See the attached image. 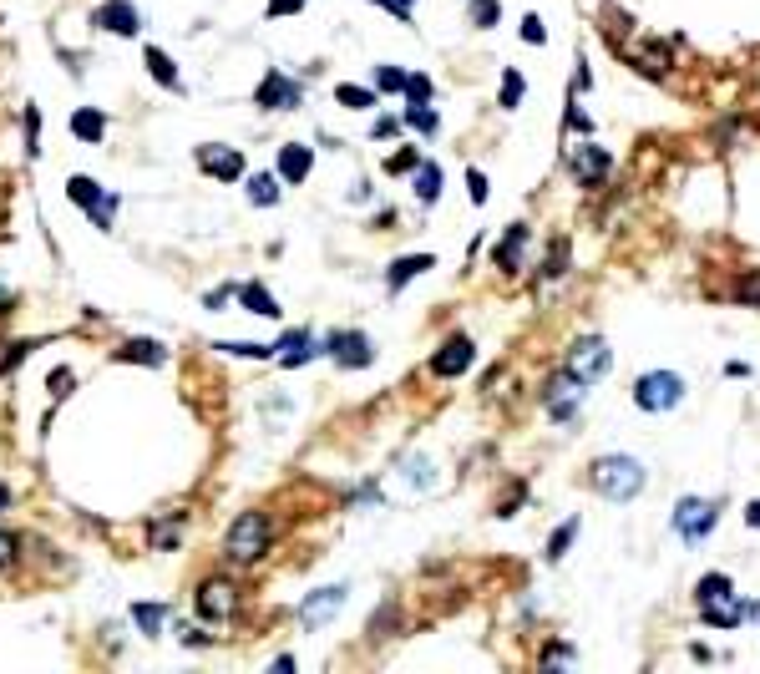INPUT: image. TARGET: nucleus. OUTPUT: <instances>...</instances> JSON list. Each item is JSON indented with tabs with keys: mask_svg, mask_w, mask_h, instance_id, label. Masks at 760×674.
Returning a JSON list of instances; mask_svg holds the SVG:
<instances>
[{
	"mask_svg": "<svg viewBox=\"0 0 760 674\" xmlns=\"http://www.w3.org/2000/svg\"><path fill=\"white\" fill-rule=\"evenodd\" d=\"M578 396H583V391H578V381L568 376V370H558V376L548 381V391H543V401H548V411H553L558 421H568V416H573Z\"/></svg>",
	"mask_w": 760,
	"mask_h": 674,
	"instance_id": "dca6fc26",
	"label": "nucleus"
},
{
	"mask_svg": "<svg viewBox=\"0 0 760 674\" xmlns=\"http://www.w3.org/2000/svg\"><path fill=\"white\" fill-rule=\"evenodd\" d=\"M391 132H401L396 117H380V122H375V137H391Z\"/></svg>",
	"mask_w": 760,
	"mask_h": 674,
	"instance_id": "603ef678",
	"label": "nucleus"
},
{
	"mask_svg": "<svg viewBox=\"0 0 760 674\" xmlns=\"http://www.w3.org/2000/svg\"><path fill=\"white\" fill-rule=\"evenodd\" d=\"M279 183H284V178H274V173H254V178H249V203H254V208L279 203Z\"/></svg>",
	"mask_w": 760,
	"mask_h": 674,
	"instance_id": "393cba45",
	"label": "nucleus"
},
{
	"mask_svg": "<svg viewBox=\"0 0 760 674\" xmlns=\"http://www.w3.org/2000/svg\"><path fill=\"white\" fill-rule=\"evenodd\" d=\"M745 522H750V528H760V502H750V507H745Z\"/></svg>",
	"mask_w": 760,
	"mask_h": 674,
	"instance_id": "864d4df0",
	"label": "nucleus"
},
{
	"mask_svg": "<svg viewBox=\"0 0 760 674\" xmlns=\"http://www.w3.org/2000/svg\"><path fill=\"white\" fill-rule=\"evenodd\" d=\"M274 350H279V365H284V370H299L304 360H315V355L325 350V340H315V330H289Z\"/></svg>",
	"mask_w": 760,
	"mask_h": 674,
	"instance_id": "ddd939ff",
	"label": "nucleus"
},
{
	"mask_svg": "<svg viewBox=\"0 0 760 674\" xmlns=\"http://www.w3.org/2000/svg\"><path fill=\"white\" fill-rule=\"evenodd\" d=\"M522 97H527V82L517 77V66H507V71H502V97H497V102H502L507 112H517Z\"/></svg>",
	"mask_w": 760,
	"mask_h": 674,
	"instance_id": "cd10ccee",
	"label": "nucleus"
},
{
	"mask_svg": "<svg viewBox=\"0 0 760 674\" xmlns=\"http://www.w3.org/2000/svg\"><path fill=\"white\" fill-rule=\"evenodd\" d=\"M375 6H386L396 21H411V6H416V0H375Z\"/></svg>",
	"mask_w": 760,
	"mask_h": 674,
	"instance_id": "de8ad7c7",
	"label": "nucleus"
},
{
	"mask_svg": "<svg viewBox=\"0 0 760 674\" xmlns=\"http://www.w3.org/2000/svg\"><path fill=\"white\" fill-rule=\"evenodd\" d=\"M11 558H16V538L0 533V568H11Z\"/></svg>",
	"mask_w": 760,
	"mask_h": 674,
	"instance_id": "8fccbe9b",
	"label": "nucleus"
},
{
	"mask_svg": "<svg viewBox=\"0 0 760 674\" xmlns=\"http://www.w3.org/2000/svg\"><path fill=\"white\" fill-rule=\"evenodd\" d=\"M431 264H436L431 254H406V259H396V264L386 269V284H391V289H406V284H411L416 274H426Z\"/></svg>",
	"mask_w": 760,
	"mask_h": 674,
	"instance_id": "4be33fe9",
	"label": "nucleus"
},
{
	"mask_svg": "<svg viewBox=\"0 0 760 674\" xmlns=\"http://www.w3.org/2000/svg\"><path fill=\"white\" fill-rule=\"evenodd\" d=\"M132 619H137L142 634H158L163 619H168V609H163V604H132Z\"/></svg>",
	"mask_w": 760,
	"mask_h": 674,
	"instance_id": "7c9ffc66",
	"label": "nucleus"
},
{
	"mask_svg": "<svg viewBox=\"0 0 760 674\" xmlns=\"http://www.w3.org/2000/svg\"><path fill=\"white\" fill-rule=\"evenodd\" d=\"M198 609H203V619H234L239 588L228 583V578H208V583L198 588Z\"/></svg>",
	"mask_w": 760,
	"mask_h": 674,
	"instance_id": "f8f14e48",
	"label": "nucleus"
},
{
	"mask_svg": "<svg viewBox=\"0 0 760 674\" xmlns=\"http://www.w3.org/2000/svg\"><path fill=\"white\" fill-rule=\"evenodd\" d=\"M568 127H578V132H588L593 122H588V112H583V107H573V112H568Z\"/></svg>",
	"mask_w": 760,
	"mask_h": 674,
	"instance_id": "3c124183",
	"label": "nucleus"
},
{
	"mask_svg": "<svg viewBox=\"0 0 760 674\" xmlns=\"http://www.w3.org/2000/svg\"><path fill=\"white\" fill-rule=\"evenodd\" d=\"M26 142H31V153H41V112L36 107L26 112Z\"/></svg>",
	"mask_w": 760,
	"mask_h": 674,
	"instance_id": "c03bdc74",
	"label": "nucleus"
},
{
	"mask_svg": "<svg viewBox=\"0 0 760 674\" xmlns=\"http://www.w3.org/2000/svg\"><path fill=\"white\" fill-rule=\"evenodd\" d=\"M345 583H330V588H320V593H310V598H304V604H299V624L304 629H320V624H330L340 609H345Z\"/></svg>",
	"mask_w": 760,
	"mask_h": 674,
	"instance_id": "1a4fd4ad",
	"label": "nucleus"
},
{
	"mask_svg": "<svg viewBox=\"0 0 760 674\" xmlns=\"http://www.w3.org/2000/svg\"><path fill=\"white\" fill-rule=\"evenodd\" d=\"M335 97H340V107H350V112H365V107H375V92L370 87H335Z\"/></svg>",
	"mask_w": 760,
	"mask_h": 674,
	"instance_id": "2f4dec72",
	"label": "nucleus"
},
{
	"mask_svg": "<svg viewBox=\"0 0 760 674\" xmlns=\"http://www.w3.org/2000/svg\"><path fill=\"white\" fill-rule=\"evenodd\" d=\"M401 477H406V487H416V492L436 487V467H431V457H406V462H401Z\"/></svg>",
	"mask_w": 760,
	"mask_h": 674,
	"instance_id": "b1692460",
	"label": "nucleus"
},
{
	"mask_svg": "<svg viewBox=\"0 0 760 674\" xmlns=\"http://www.w3.org/2000/svg\"><path fill=\"white\" fill-rule=\"evenodd\" d=\"M421 168V153L416 147H396V153L386 158V173H416Z\"/></svg>",
	"mask_w": 760,
	"mask_h": 674,
	"instance_id": "c9c22d12",
	"label": "nucleus"
},
{
	"mask_svg": "<svg viewBox=\"0 0 760 674\" xmlns=\"http://www.w3.org/2000/svg\"><path fill=\"white\" fill-rule=\"evenodd\" d=\"M563 274H568V244L558 239V244L548 249V264H543V289H548L553 279H563Z\"/></svg>",
	"mask_w": 760,
	"mask_h": 674,
	"instance_id": "72a5a7b5",
	"label": "nucleus"
},
{
	"mask_svg": "<svg viewBox=\"0 0 760 674\" xmlns=\"http://www.w3.org/2000/svg\"><path fill=\"white\" fill-rule=\"evenodd\" d=\"M472 360H477V345H472V335H451L436 355H431V376H441V381H451V376H462V370H472Z\"/></svg>",
	"mask_w": 760,
	"mask_h": 674,
	"instance_id": "6e6552de",
	"label": "nucleus"
},
{
	"mask_svg": "<svg viewBox=\"0 0 760 674\" xmlns=\"http://www.w3.org/2000/svg\"><path fill=\"white\" fill-rule=\"evenodd\" d=\"M568 168L583 188H598L608 178V168H614V158H608L598 142H578V147H568Z\"/></svg>",
	"mask_w": 760,
	"mask_h": 674,
	"instance_id": "423d86ee",
	"label": "nucleus"
},
{
	"mask_svg": "<svg viewBox=\"0 0 760 674\" xmlns=\"http://www.w3.org/2000/svg\"><path fill=\"white\" fill-rule=\"evenodd\" d=\"M6 305H11V289H6V284H0V315H6Z\"/></svg>",
	"mask_w": 760,
	"mask_h": 674,
	"instance_id": "5fc2aeb1",
	"label": "nucleus"
},
{
	"mask_svg": "<svg viewBox=\"0 0 760 674\" xmlns=\"http://www.w3.org/2000/svg\"><path fill=\"white\" fill-rule=\"evenodd\" d=\"M87 213H92V223H97V229H112V218H117V193H102V198H97Z\"/></svg>",
	"mask_w": 760,
	"mask_h": 674,
	"instance_id": "e433bc0d",
	"label": "nucleus"
},
{
	"mask_svg": "<svg viewBox=\"0 0 760 674\" xmlns=\"http://www.w3.org/2000/svg\"><path fill=\"white\" fill-rule=\"evenodd\" d=\"M416 198H421V203H436V198H441V168H436V163H421V168H416Z\"/></svg>",
	"mask_w": 760,
	"mask_h": 674,
	"instance_id": "bb28decb",
	"label": "nucleus"
},
{
	"mask_svg": "<svg viewBox=\"0 0 760 674\" xmlns=\"http://www.w3.org/2000/svg\"><path fill=\"white\" fill-rule=\"evenodd\" d=\"M152 543H158V548H173V543H178V512L163 522V528H152Z\"/></svg>",
	"mask_w": 760,
	"mask_h": 674,
	"instance_id": "37998d69",
	"label": "nucleus"
},
{
	"mask_svg": "<svg viewBox=\"0 0 760 674\" xmlns=\"http://www.w3.org/2000/svg\"><path fill=\"white\" fill-rule=\"evenodd\" d=\"M102 132H107L102 107H82V112H71V137H82V142H102Z\"/></svg>",
	"mask_w": 760,
	"mask_h": 674,
	"instance_id": "5701e85b",
	"label": "nucleus"
},
{
	"mask_svg": "<svg viewBox=\"0 0 760 674\" xmlns=\"http://www.w3.org/2000/svg\"><path fill=\"white\" fill-rule=\"evenodd\" d=\"M715 522H720V502H710V497H679V507H674V533H679L684 543H705Z\"/></svg>",
	"mask_w": 760,
	"mask_h": 674,
	"instance_id": "39448f33",
	"label": "nucleus"
},
{
	"mask_svg": "<svg viewBox=\"0 0 760 674\" xmlns=\"http://www.w3.org/2000/svg\"><path fill=\"white\" fill-rule=\"evenodd\" d=\"M527 244H532V229H527V223H512V229L502 234V244H497V269L517 274L522 259H527Z\"/></svg>",
	"mask_w": 760,
	"mask_h": 674,
	"instance_id": "2eb2a0df",
	"label": "nucleus"
},
{
	"mask_svg": "<svg viewBox=\"0 0 760 674\" xmlns=\"http://www.w3.org/2000/svg\"><path fill=\"white\" fill-rule=\"evenodd\" d=\"M304 0H269V16H294Z\"/></svg>",
	"mask_w": 760,
	"mask_h": 674,
	"instance_id": "09e8293b",
	"label": "nucleus"
},
{
	"mask_svg": "<svg viewBox=\"0 0 760 674\" xmlns=\"http://www.w3.org/2000/svg\"><path fill=\"white\" fill-rule=\"evenodd\" d=\"M750 614H760L755 604H740L735 593H725V598H715V604H700V619L710 624V629H735L740 619H750Z\"/></svg>",
	"mask_w": 760,
	"mask_h": 674,
	"instance_id": "4468645a",
	"label": "nucleus"
},
{
	"mask_svg": "<svg viewBox=\"0 0 760 674\" xmlns=\"http://www.w3.org/2000/svg\"><path fill=\"white\" fill-rule=\"evenodd\" d=\"M467 193H472V203H487V178H482L477 168L467 173Z\"/></svg>",
	"mask_w": 760,
	"mask_h": 674,
	"instance_id": "49530a36",
	"label": "nucleus"
},
{
	"mask_svg": "<svg viewBox=\"0 0 760 674\" xmlns=\"http://www.w3.org/2000/svg\"><path fill=\"white\" fill-rule=\"evenodd\" d=\"M593 492L598 497H608V502H634L644 487H649V472H644V462L639 457H624V452H608V457H598L593 462Z\"/></svg>",
	"mask_w": 760,
	"mask_h": 674,
	"instance_id": "f257e3e1",
	"label": "nucleus"
},
{
	"mask_svg": "<svg viewBox=\"0 0 760 674\" xmlns=\"http://www.w3.org/2000/svg\"><path fill=\"white\" fill-rule=\"evenodd\" d=\"M198 168L208 178H218V183H234V178H244V153L239 147H223V142H203L198 147Z\"/></svg>",
	"mask_w": 760,
	"mask_h": 674,
	"instance_id": "0eeeda50",
	"label": "nucleus"
},
{
	"mask_svg": "<svg viewBox=\"0 0 760 674\" xmlns=\"http://www.w3.org/2000/svg\"><path fill=\"white\" fill-rule=\"evenodd\" d=\"M26 350H31V340H16V345H6V355H0V376H11V370L26 360Z\"/></svg>",
	"mask_w": 760,
	"mask_h": 674,
	"instance_id": "a19ab883",
	"label": "nucleus"
},
{
	"mask_svg": "<svg viewBox=\"0 0 760 674\" xmlns=\"http://www.w3.org/2000/svg\"><path fill=\"white\" fill-rule=\"evenodd\" d=\"M725 593H735V583H730L725 573H705V578H700V588H695L700 604H715V598H725Z\"/></svg>",
	"mask_w": 760,
	"mask_h": 674,
	"instance_id": "c85d7f7f",
	"label": "nucleus"
},
{
	"mask_svg": "<svg viewBox=\"0 0 760 674\" xmlns=\"http://www.w3.org/2000/svg\"><path fill=\"white\" fill-rule=\"evenodd\" d=\"M66 198H71V203H82V208H92V203L102 198V188H97L92 178L76 173V178H66Z\"/></svg>",
	"mask_w": 760,
	"mask_h": 674,
	"instance_id": "c756f323",
	"label": "nucleus"
},
{
	"mask_svg": "<svg viewBox=\"0 0 760 674\" xmlns=\"http://www.w3.org/2000/svg\"><path fill=\"white\" fill-rule=\"evenodd\" d=\"M325 350L335 355V365H345V370H365L375 355H370V340L360 335V330H335V335H325Z\"/></svg>",
	"mask_w": 760,
	"mask_h": 674,
	"instance_id": "9b49d317",
	"label": "nucleus"
},
{
	"mask_svg": "<svg viewBox=\"0 0 760 674\" xmlns=\"http://www.w3.org/2000/svg\"><path fill=\"white\" fill-rule=\"evenodd\" d=\"M629 61H634V71H644V77H669V46L664 41H649V46H639V51H629Z\"/></svg>",
	"mask_w": 760,
	"mask_h": 674,
	"instance_id": "6ab92c4d",
	"label": "nucleus"
},
{
	"mask_svg": "<svg viewBox=\"0 0 760 674\" xmlns=\"http://www.w3.org/2000/svg\"><path fill=\"white\" fill-rule=\"evenodd\" d=\"M97 26H102V31H112V36H137V26H142V21H137V11L127 6V0H107V6L97 11Z\"/></svg>",
	"mask_w": 760,
	"mask_h": 674,
	"instance_id": "a211bd4d",
	"label": "nucleus"
},
{
	"mask_svg": "<svg viewBox=\"0 0 760 674\" xmlns=\"http://www.w3.org/2000/svg\"><path fill=\"white\" fill-rule=\"evenodd\" d=\"M310 163H315V147H304V142L279 147V178L284 183H304L310 178Z\"/></svg>",
	"mask_w": 760,
	"mask_h": 674,
	"instance_id": "f3484780",
	"label": "nucleus"
},
{
	"mask_svg": "<svg viewBox=\"0 0 760 674\" xmlns=\"http://www.w3.org/2000/svg\"><path fill=\"white\" fill-rule=\"evenodd\" d=\"M497 16H502V6H497V0H472V26L492 31V26H497Z\"/></svg>",
	"mask_w": 760,
	"mask_h": 674,
	"instance_id": "58836bf2",
	"label": "nucleus"
},
{
	"mask_svg": "<svg viewBox=\"0 0 760 674\" xmlns=\"http://www.w3.org/2000/svg\"><path fill=\"white\" fill-rule=\"evenodd\" d=\"M117 360H122V365H163L168 350H163L158 340H127V345L117 350Z\"/></svg>",
	"mask_w": 760,
	"mask_h": 674,
	"instance_id": "412c9836",
	"label": "nucleus"
},
{
	"mask_svg": "<svg viewBox=\"0 0 760 674\" xmlns=\"http://www.w3.org/2000/svg\"><path fill=\"white\" fill-rule=\"evenodd\" d=\"M269 538H274V522L264 512H239L234 528L223 533V558L228 563H259L269 553Z\"/></svg>",
	"mask_w": 760,
	"mask_h": 674,
	"instance_id": "f03ea898",
	"label": "nucleus"
},
{
	"mask_svg": "<svg viewBox=\"0 0 760 674\" xmlns=\"http://www.w3.org/2000/svg\"><path fill=\"white\" fill-rule=\"evenodd\" d=\"M735 299H740V305H750V310H760V269L740 274V284H735Z\"/></svg>",
	"mask_w": 760,
	"mask_h": 674,
	"instance_id": "f704fd0d",
	"label": "nucleus"
},
{
	"mask_svg": "<svg viewBox=\"0 0 760 674\" xmlns=\"http://www.w3.org/2000/svg\"><path fill=\"white\" fill-rule=\"evenodd\" d=\"M563 370H568L578 386H598L608 370H614V350H608V340H598V335H583V340H573V350L563 355Z\"/></svg>",
	"mask_w": 760,
	"mask_h": 674,
	"instance_id": "7ed1b4c3",
	"label": "nucleus"
},
{
	"mask_svg": "<svg viewBox=\"0 0 760 674\" xmlns=\"http://www.w3.org/2000/svg\"><path fill=\"white\" fill-rule=\"evenodd\" d=\"M684 376H674V370H649V376L634 381V406L639 411H674L684 401Z\"/></svg>",
	"mask_w": 760,
	"mask_h": 674,
	"instance_id": "20e7f679",
	"label": "nucleus"
},
{
	"mask_svg": "<svg viewBox=\"0 0 760 674\" xmlns=\"http://www.w3.org/2000/svg\"><path fill=\"white\" fill-rule=\"evenodd\" d=\"M543 36H548V31H543V21H538V16H522V41L543 46Z\"/></svg>",
	"mask_w": 760,
	"mask_h": 674,
	"instance_id": "a18cd8bd",
	"label": "nucleus"
},
{
	"mask_svg": "<svg viewBox=\"0 0 760 674\" xmlns=\"http://www.w3.org/2000/svg\"><path fill=\"white\" fill-rule=\"evenodd\" d=\"M375 87L380 92H406V71L401 66H375Z\"/></svg>",
	"mask_w": 760,
	"mask_h": 674,
	"instance_id": "4c0bfd02",
	"label": "nucleus"
},
{
	"mask_svg": "<svg viewBox=\"0 0 760 674\" xmlns=\"http://www.w3.org/2000/svg\"><path fill=\"white\" fill-rule=\"evenodd\" d=\"M299 97H304V87H299V82H289L284 71H269V77L259 82V92H254V102H259L264 112H294V107H299Z\"/></svg>",
	"mask_w": 760,
	"mask_h": 674,
	"instance_id": "9d476101",
	"label": "nucleus"
},
{
	"mask_svg": "<svg viewBox=\"0 0 760 674\" xmlns=\"http://www.w3.org/2000/svg\"><path fill=\"white\" fill-rule=\"evenodd\" d=\"M406 122H411L416 132H426V137H436V127H441V117H436L426 102H411V107H406Z\"/></svg>",
	"mask_w": 760,
	"mask_h": 674,
	"instance_id": "473e14b6",
	"label": "nucleus"
},
{
	"mask_svg": "<svg viewBox=\"0 0 760 674\" xmlns=\"http://www.w3.org/2000/svg\"><path fill=\"white\" fill-rule=\"evenodd\" d=\"M239 305L249 310V315H264V320H279V299L254 279V284H239Z\"/></svg>",
	"mask_w": 760,
	"mask_h": 674,
	"instance_id": "aec40b11",
	"label": "nucleus"
},
{
	"mask_svg": "<svg viewBox=\"0 0 760 674\" xmlns=\"http://www.w3.org/2000/svg\"><path fill=\"white\" fill-rule=\"evenodd\" d=\"M142 61H147V71H152V77H158L163 87H173V92H178V66L168 61V51H158V46H147V56H142Z\"/></svg>",
	"mask_w": 760,
	"mask_h": 674,
	"instance_id": "a878e982",
	"label": "nucleus"
},
{
	"mask_svg": "<svg viewBox=\"0 0 760 674\" xmlns=\"http://www.w3.org/2000/svg\"><path fill=\"white\" fill-rule=\"evenodd\" d=\"M406 102H431V77H406Z\"/></svg>",
	"mask_w": 760,
	"mask_h": 674,
	"instance_id": "79ce46f5",
	"label": "nucleus"
},
{
	"mask_svg": "<svg viewBox=\"0 0 760 674\" xmlns=\"http://www.w3.org/2000/svg\"><path fill=\"white\" fill-rule=\"evenodd\" d=\"M573 533H578V522H563V528H558V533L548 538V558H553V563H558V558L568 553V543H573Z\"/></svg>",
	"mask_w": 760,
	"mask_h": 674,
	"instance_id": "ea45409f",
	"label": "nucleus"
}]
</instances>
